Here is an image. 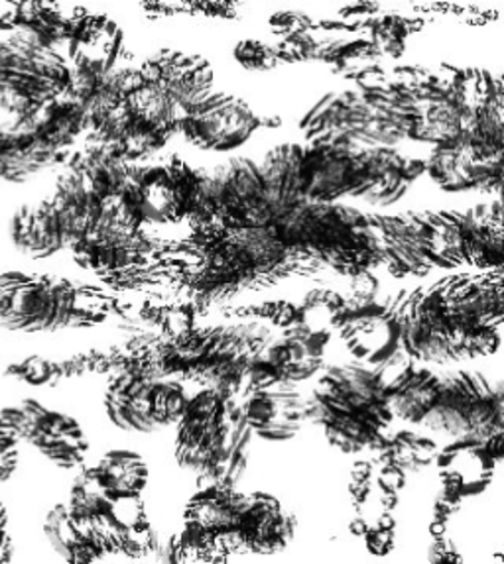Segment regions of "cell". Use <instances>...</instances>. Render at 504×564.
<instances>
[{"label": "cell", "mask_w": 504, "mask_h": 564, "mask_svg": "<svg viewBox=\"0 0 504 564\" xmlns=\"http://www.w3.org/2000/svg\"><path fill=\"white\" fill-rule=\"evenodd\" d=\"M235 57L248 69H262L270 65V52L258 42H245L235 50Z\"/></svg>", "instance_id": "obj_14"}, {"label": "cell", "mask_w": 504, "mask_h": 564, "mask_svg": "<svg viewBox=\"0 0 504 564\" xmlns=\"http://www.w3.org/2000/svg\"><path fill=\"white\" fill-rule=\"evenodd\" d=\"M9 525V511L4 508V503L0 501V531H4Z\"/></svg>", "instance_id": "obj_17"}, {"label": "cell", "mask_w": 504, "mask_h": 564, "mask_svg": "<svg viewBox=\"0 0 504 564\" xmlns=\"http://www.w3.org/2000/svg\"><path fill=\"white\" fill-rule=\"evenodd\" d=\"M296 521L275 496L265 491L247 494L240 513L239 543L250 553L272 555L293 538Z\"/></svg>", "instance_id": "obj_7"}, {"label": "cell", "mask_w": 504, "mask_h": 564, "mask_svg": "<svg viewBox=\"0 0 504 564\" xmlns=\"http://www.w3.org/2000/svg\"><path fill=\"white\" fill-rule=\"evenodd\" d=\"M262 124L245 100L227 93H210L185 110L178 130L193 147L230 152L243 147Z\"/></svg>", "instance_id": "obj_3"}, {"label": "cell", "mask_w": 504, "mask_h": 564, "mask_svg": "<svg viewBox=\"0 0 504 564\" xmlns=\"http://www.w3.org/2000/svg\"><path fill=\"white\" fill-rule=\"evenodd\" d=\"M9 237L20 254L26 258H50L65 248L64 232L54 200L24 203L14 210L9 223Z\"/></svg>", "instance_id": "obj_8"}, {"label": "cell", "mask_w": 504, "mask_h": 564, "mask_svg": "<svg viewBox=\"0 0 504 564\" xmlns=\"http://www.w3.org/2000/svg\"><path fill=\"white\" fill-rule=\"evenodd\" d=\"M44 535L57 556L65 563H95L99 555L83 541L72 521L67 503H55L44 519Z\"/></svg>", "instance_id": "obj_10"}, {"label": "cell", "mask_w": 504, "mask_h": 564, "mask_svg": "<svg viewBox=\"0 0 504 564\" xmlns=\"http://www.w3.org/2000/svg\"><path fill=\"white\" fill-rule=\"evenodd\" d=\"M20 405L26 415V431L22 441L64 470L83 466L89 453V441L77 419L62 411L50 410L36 400L20 401Z\"/></svg>", "instance_id": "obj_4"}, {"label": "cell", "mask_w": 504, "mask_h": 564, "mask_svg": "<svg viewBox=\"0 0 504 564\" xmlns=\"http://www.w3.org/2000/svg\"><path fill=\"white\" fill-rule=\"evenodd\" d=\"M12 561V539L9 538L7 529L0 531V564Z\"/></svg>", "instance_id": "obj_16"}, {"label": "cell", "mask_w": 504, "mask_h": 564, "mask_svg": "<svg viewBox=\"0 0 504 564\" xmlns=\"http://www.w3.org/2000/svg\"><path fill=\"white\" fill-rule=\"evenodd\" d=\"M9 372L30 386H46L54 382L55 378H62L60 366L44 356H28L26 360H22L20 365L10 366Z\"/></svg>", "instance_id": "obj_12"}, {"label": "cell", "mask_w": 504, "mask_h": 564, "mask_svg": "<svg viewBox=\"0 0 504 564\" xmlns=\"http://www.w3.org/2000/svg\"><path fill=\"white\" fill-rule=\"evenodd\" d=\"M89 317L79 307V292L64 278L7 272L0 275V327L20 333H47L82 327Z\"/></svg>", "instance_id": "obj_2"}, {"label": "cell", "mask_w": 504, "mask_h": 564, "mask_svg": "<svg viewBox=\"0 0 504 564\" xmlns=\"http://www.w3.org/2000/svg\"><path fill=\"white\" fill-rule=\"evenodd\" d=\"M19 443L20 438L12 431L0 427V484L9 482L10 476L17 473Z\"/></svg>", "instance_id": "obj_13"}, {"label": "cell", "mask_w": 504, "mask_h": 564, "mask_svg": "<svg viewBox=\"0 0 504 564\" xmlns=\"http://www.w3.org/2000/svg\"><path fill=\"white\" fill-rule=\"evenodd\" d=\"M160 373L150 370H125L110 380L105 392V411L112 425L129 433H158L150 413V392Z\"/></svg>", "instance_id": "obj_6"}, {"label": "cell", "mask_w": 504, "mask_h": 564, "mask_svg": "<svg viewBox=\"0 0 504 564\" xmlns=\"http://www.w3.org/2000/svg\"><path fill=\"white\" fill-rule=\"evenodd\" d=\"M243 411L257 437L282 443L300 433L310 419V400L293 382H276L266 388H255L245 395Z\"/></svg>", "instance_id": "obj_5"}, {"label": "cell", "mask_w": 504, "mask_h": 564, "mask_svg": "<svg viewBox=\"0 0 504 564\" xmlns=\"http://www.w3.org/2000/svg\"><path fill=\"white\" fill-rule=\"evenodd\" d=\"M190 403V395L185 393L182 382L174 378H158L152 392H150V413L157 421L158 427H174L184 417L185 408Z\"/></svg>", "instance_id": "obj_11"}, {"label": "cell", "mask_w": 504, "mask_h": 564, "mask_svg": "<svg viewBox=\"0 0 504 564\" xmlns=\"http://www.w3.org/2000/svg\"><path fill=\"white\" fill-rule=\"evenodd\" d=\"M175 427L178 465L207 484L239 482L255 437L243 403L203 388L190 398L184 417Z\"/></svg>", "instance_id": "obj_1"}, {"label": "cell", "mask_w": 504, "mask_h": 564, "mask_svg": "<svg viewBox=\"0 0 504 564\" xmlns=\"http://www.w3.org/2000/svg\"><path fill=\"white\" fill-rule=\"evenodd\" d=\"M92 470L95 480L110 500L142 496L150 478L147 460L135 451L125 448L105 453L99 463L92 466Z\"/></svg>", "instance_id": "obj_9"}, {"label": "cell", "mask_w": 504, "mask_h": 564, "mask_svg": "<svg viewBox=\"0 0 504 564\" xmlns=\"http://www.w3.org/2000/svg\"><path fill=\"white\" fill-rule=\"evenodd\" d=\"M404 482H406L404 473L400 470V466L395 465V463L390 466H385V470L380 473V478H378V484L386 491H398L403 488Z\"/></svg>", "instance_id": "obj_15"}]
</instances>
